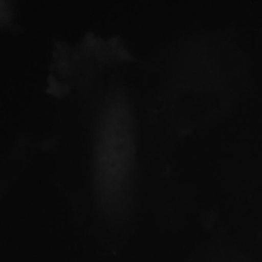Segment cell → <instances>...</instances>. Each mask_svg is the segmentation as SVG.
<instances>
[{
  "label": "cell",
  "instance_id": "1",
  "mask_svg": "<svg viewBox=\"0 0 262 262\" xmlns=\"http://www.w3.org/2000/svg\"><path fill=\"white\" fill-rule=\"evenodd\" d=\"M133 125L121 99L107 105L101 118L93 155V185L99 211L110 221L128 215L135 171Z\"/></svg>",
  "mask_w": 262,
  "mask_h": 262
}]
</instances>
